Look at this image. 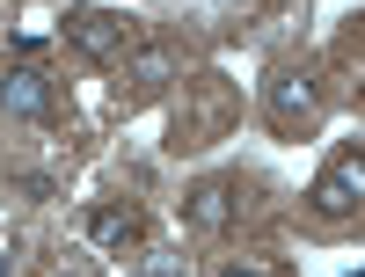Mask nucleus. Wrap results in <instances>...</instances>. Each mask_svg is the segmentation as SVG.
<instances>
[{
	"label": "nucleus",
	"mask_w": 365,
	"mask_h": 277,
	"mask_svg": "<svg viewBox=\"0 0 365 277\" xmlns=\"http://www.w3.org/2000/svg\"><path fill=\"white\" fill-rule=\"evenodd\" d=\"M66 44L88 51L96 66H125L132 29H125V15H110V8H66Z\"/></svg>",
	"instance_id": "f257e3e1"
},
{
	"label": "nucleus",
	"mask_w": 365,
	"mask_h": 277,
	"mask_svg": "<svg viewBox=\"0 0 365 277\" xmlns=\"http://www.w3.org/2000/svg\"><path fill=\"white\" fill-rule=\"evenodd\" d=\"M314 219H358L365 211V153H336L322 175H314Z\"/></svg>",
	"instance_id": "f03ea898"
},
{
	"label": "nucleus",
	"mask_w": 365,
	"mask_h": 277,
	"mask_svg": "<svg viewBox=\"0 0 365 277\" xmlns=\"http://www.w3.org/2000/svg\"><path fill=\"white\" fill-rule=\"evenodd\" d=\"M0 110L22 117V125H44V117H51V80L29 66V58H22V66H8V80H0Z\"/></svg>",
	"instance_id": "7ed1b4c3"
},
{
	"label": "nucleus",
	"mask_w": 365,
	"mask_h": 277,
	"mask_svg": "<svg viewBox=\"0 0 365 277\" xmlns=\"http://www.w3.org/2000/svg\"><path fill=\"white\" fill-rule=\"evenodd\" d=\"M234 211H241V197L227 190V182H197L190 204H182V219H190V234H227Z\"/></svg>",
	"instance_id": "20e7f679"
},
{
	"label": "nucleus",
	"mask_w": 365,
	"mask_h": 277,
	"mask_svg": "<svg viewBox=\"0 0 365 277\" xmlns=\"http://www.w3.org/2000/svg\"><path fill=\"white\" fill-rule=\"evenodd\" d=\"M139 234H146V219L132 204H96L88 211V241H96V249H132Z\"/></svg>",
	"instance_id": "39448f33"
},
{
	"label": "nucleus",
	"mask_w": 365,
	"mask_h": 277,
	"mask_svg": "<svg viewBox=\"0 0 365 277\" xmlns=\"http://www.w3.org/2000/svg\"><path fill=\"white\" fill-rule=\"evenodd\" d=\"M270 117H278V125L314 117V80L307 73H278V80H270Z\"/></svg>",
	"instance_id": "423d86ee"
},
{
	"label": "nucleus",
	"mask_w": 365,
	"mask_h": 277,
	"mask_svg": "<svg viewBox=\"0 0 365 277\" xmlns=\"http://www.w3.org/2000/svg\"><path fill=\"white\" fill-rule=\"evenodd\" d=\"M168 73H175V58H168L161 44H146V51H132V58H125V80H132V95H154V88H161Z\"/></svg>",
	"instance_id": "0eeeda50"
},
{
	"label": "nucleus",
	"mask_w": 365,
	"mask_h": 277,
	"mask_svg": "<svg viewBox=\"0 0 365 277\" xmlns=\"http://www.w3.org/2000/svg\"><path fill=\"white\" fill-rule=\"evenodd\" d=\"M0 277H15V241L0 234Z\"/></svg>",
	"instance_id": "6e6552de"
},
{
	"label": "nucleus",
	"mask_w": 365,
	"mask_h": 277,
	"mask_svg": "<svg viewBox=\"0 0 365 277\" xmlns=\"http://www.w3.org/2000/svg\"><path fill=\"white\" fill-rule=\"evenodd\" d=\"M220 277H270V270H256V263H227Z\"/></svg>",
	"instance_id": "1a4fd4ad"
},
{
	"label": "nucleus",
	"mask_w": 365,
	"mask_h": 277,
	"mask_svg": "<svg viewBox=\"0 0 365 277\" xmlns=\"http://www.w3.org/2000/svg\"><path fill=\"white\" fill-rule=\"evenodd\" d=\"M146 277H175V270H168V263H154V270H146Z\"/></svg>",
	"instance_id": "9d476101"
}]
</instances>
